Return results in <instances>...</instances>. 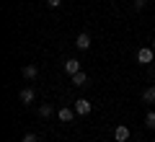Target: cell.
Masks as SVG:
<instances>
[{"label":"cell","instance_id":"obj_15","mask_svg":"<svg viewBox=\"0 0 155 142\" xmlns=\"http://www.w3.org/2000/svg\"><path fill=\"white\" fill-rule=\"evenodd\" d=\"M134 8H137V11H140V8H145V0H134Z\"/></svg>","mask_w":155,"mask_h":142},{"label":"cell","instance_id":"obj_13","mask_svg":"<svg viewBox=\"0 0 155 142\" xmlns=\"http://www.w3.org/2000/svg\"><path fill=\"white\" fill-rule=\"evenodd\" d=\"M23 142H39V137L34 132H28V134H23Z\"/></svg>","mask_w":155,"mask_h":142},{"label":"cell","instance_id":"obj_12","mask_svg":"<svg viewBox=\"0 0 155 142\" xmlns=\"http://www.w3.org/2000/svg\"><path fill=\"white\" fill-rule=\"evenodd\" d=\"M145 127H147V129H155V111H147V116H145Z\"/></svg>","mask_w":155,"mask_h":142},{"label":"cell","instance_id":"obj_11","mask_svg":"<svg viewBox=\"0 0 155 142\" xmlns=\"http://www.w3.org/2000/svg\"><path fill=\"white\" fill-rule=\"evenodd\" d=\"M142 101H145V104H153V101H155V88H145V91H142Z\"/></svg>","mask_w":155,"mask_h":142},{"label":"cell","instance_id":"obj_10","mask_svg":"<svg viewBox=\"0 0 155 142\" xmlns=\"http://www.w3.org/2000/svg\"><path fill=\"white\" fill-rule=\"evenodd\" d=\"M72 83H75L78 88H80V85H85V83H88V78H85V72H83V70H80V72H75V75H72Z\"/></svg>","mask_w":155,"mask_h":142},{"label":"cell","instance_id":"obj_4","mask_svg":"<svg viewBox=\"0 0 155 142\" xmlns=\"http://www.w3.org/2000/svg\"><path fill=\"white\" fill-rule=\"evenodd\" d=\"M114 140H116V142H127V140H129V127H127V124H119V127L114 129Z\"/></svg>","mask_w":155,"mask_h":142},{"label":"cell","instance_id":"obj_9","mask_svg":"<svg viewBox=\"0 0 155 142\" xmlns=\"http://www.w3.org/2000/svg\"><path fill=\"white\" fill-rule=\"evenodd\" d=\"M36 75H39V67L36 65H26V67H23V78H26V80H34Z\"/></svg>","mask_w":155,"mask_h":142},{"label":"cell","instance_id":"obj_3","mask_svg":"<svg viewBox=\"0 0 155 142\" xmlns=\"http://www.w3.org/2000/svg\"><path fill=\"white\" fill-rule=\"evenodd\" d=\"M57 119H60L62 124H70V121L75 119V109H67V106L65 109H57Z\"/></svg>","mask_w":155,"mask_h":142},{"label":"cell","instance_id":"obj_8","mask_svg":"<svg viewBox=\"0 0 155 142\" xmlns=\"http://www.w3.org/2000/svg\"><path fill=\"white\" fill-rule=\"evenodd\" d=\"M52 114H54V106L52 104H41L39 106V116H41V119H49Z\"/></svg>","mask_w":155,"mask_h":142},{"label":"cell","instance_id":"obj_6","mask_svg":"<svg viewBox=\"0 0 155 142\" xmlns=\"http://www.w3.org/2000/svg\"><path fill=\"white\" fill-rule=\"evenodd\" d=\"M18 98H21V104H34V98H36V93H34V88H23Z\"/></svg>","mask_w":155,"mask_h":142},{"label":"cell","instance_id":"obj_1","mask_svg":"<svg viewBox=\"0 0 155 142\" xmlns=\"http://www.w3.org/2000/svg\"><path fill=\"white\" fill-rule=\"evenodd\" d=\"M91 111H93V104H91L88 98H78L75 101V114L78 116H88Z\"/></svg>","mask_w":155,"mask_h":142},{"label":"cell","instance_id":"obj_16","mask_svg":"<svg viewBox=\"0 0 155 142\" xmlns=\"http://www.w3.org/2000/svg\"><path fill=\"white\" fill-rule=\"evenodd\" d=\"M153 49H155V39H153Z\"/></svg>","mask_w":155,"mask_h":142},{"label":"cell","instance_id":"obj_7","mask_svg":"<svg viewBox=\"0 0 155 142\" xmlns=\"http://www.w3.org/2000/svg\"><path fill=\"white\" fill-rule=\"evenodd\" d=\"M75 44H78V49H88V47H91V36H88V34H78Z\"/></svg>","mask_w":155,"mask_h":142},{"label":"cell","instance_id":"obj_2","mask_svg":"<svg viewBox=\"0 0 155 142\" xmlns=\"http://www.w3.org/2000/svg\"><path fill=\"white\" fill-rule=\"evenodd\" d=\"M153 47H140L137 49V62L140 65H150V62H153Z\"/></svg>","mask_w":155,"mask_h":142},{"label":"cell","instance_id":"obj_14","mask_svg":"<svg viewBox=\"0 0 155 142\" xmlns=\"http://www.w3.org/2000/svg\"><path fill=\"white\" fill-rule=\"evenodd\" d=\"M60 3H62V0H47V5H49V8H60Z\"/></svg>","mask_w":155,"mask_h":142},{"label":"cell","instance_id":"obj_5","mask_svg":"<svg viewBox=\"0 0 155 142\" xmlns=\"http://www.w3.org/2000/svg\"><path fill=\"white\" fill-rule=\"evenodd\" d=\"M65 72H67V75H75V72H80V62H78V60H65Z\"/></svg>","mask_w":155,"mask_h":142}]
</instances>
